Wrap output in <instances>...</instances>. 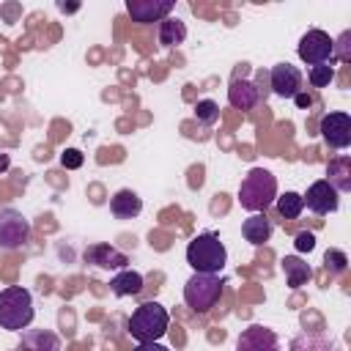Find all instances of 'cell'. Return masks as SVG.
<instances>
[{
  "label": "cell",
  "instance_id": "25",
  "mask_svg": "<svg viewBox=\"0 0 351 351\" xmlns=\"http://www.w3.org/2000/svg\"><path fill=\"white\" fill-rule=\"evenodd\" d=\"M324 266H326V271H332V274H343V271L348 269V255H346L343 250H326Z\"/></svg>",
  "mask_w": 351,
  "mask_h": 351
},
{
  "label": "cell",
  "instance_id": "13",
  "mask_svg": "<svg viewBox=\"0 0 351 351\" xmlns=\"http://www.w3.org/2000/svg\"><path fill=\"white\" fill-rule=\"evenodd\" d=\"M228 101H230V107L247 112L261 101V88L244 77H233V82L228 88Z\"/></svg>",
  "mask_w": 351,
  "mask_h": 351
},
{
  "label": "cell",
  "instance_id": "5",
  "mask_svg": "<svg viewBox=\"0 0 351 351\" xmlns=\"http://www.w3.org/2000/svg\"><path fill=\"white\" fill-rule=\"evenodd\" d=\"M222 296L219 274H200L195 271L184 285V302L192 313H208Z\"/></svg>",
  "mask_w": 351,
  "mask_h": 351
},
{
  "label": "cell",
  "instance_id": "6",
  "mask_svg": "<svg viewBox=\"0 0 351 351\" xmlns=\"http://www.w3.org/2000/svg\"><path fill=\"white\" fill-rule=\"evenodd\" d=\"M30 239V219L16 208L0 211V250H19Z\"/></svg>",
  "mask_w": 351,
  "mask_h": 351
},
{
  "label": "cell",
  "instance_id": "12",
  "mask_svg": "<svg viewBox=\"0 0 351 351\" xmlns=\"http://www.w3.org/2000/svg\"><path fill=\"white\" fill-rule=\"evenodd\" d=\"M236 351H280V337L271 329L252 324L239 335Z\"/></svg>",
  "mask_w": 351,
  "mask_h": 351
},
{
  "label": "cell",
  "instance_id": "29",
  "mask_svg": "<svg viewBox=\"0 0 351 351\" xmlns=\"http://www.w3.org/2000/svg\"><path fill=\"white\" fill-rule=\"evenodd\" d=\"M293 247H296V252H310V250L315 247V233H313V230H302V233H296Z\"/></svg>",
  "mask_w": 351,
  "mask_h": 351
},
{
  "label": "cell",
  "instance_id": "20",
  "mask_svg": "<svg viewBox=\"0 0 351 351\" xmlns=\"http://www.w3.org/2000/svg\"><path fill=\"white\" fill-rule=\"evenodd\" d=\"M241 233H244V239H247L250 244L258 247V244L269 241V236H271V222L266 219V214H252V217L244 219Z\"/></svg>",
  "mask_w": 351,
  "mask_h": 351
},
{
  "label": "cell",
  "instance_id": "17",
  "mask_svg": "<svg viewBox=\"0 0 351 351\" xmlns=\"http://www.w3.org/2000/svg\"><path fill=\"white\" fill-rule=\"evenodd\" d=\"M280 266H282L285 280H288L291 288H302V285H307V280L313 277L310 263H304L299 255H285V258L280 261Z\"/></svg>",
  "mask_w": 351,
  "mask_h": 351
},
{
  "label": "cell",
  "instance_id": "15",
  "mask_svg": "<svg viewBox=\"0 0 351 351\" xmlns=\"http://www.w3.org/2000/svg\"><path fill=\"white\" fill-rule=\"evenodd\" d=\"M19 351H60V337L52 329H22Z\"/></svg>",
  "mask_w": 351,
  "mask_h": 351
},
{
  "label": "cell",
  "instance_id": "24",
  "mask_svg": "<svg viewBox=\"0 0 351 351\" xmlns=\"http://www.w3.org/2000/svg\"><path fill=\"white\" fill-rule=\"evenodd\" d=\"M195 115H197L200 123L211 126V123H217V118H219V104L211 101V99H200L197 107H195Z\"/></svg>",
  "mask_w": 351,
  "mask_h": 351
},
{
  "label": "cell",
  "instance_id": "7",
  "mask_svg": "<svg viewBox=\"0 0 351 351\" xmlns=\"http://www.w3.org/2000/svg\"><path fill=\"white\" fill-rule=\"evenodd\" d=\"M332 44H335V38H329V33L313 27V30H307V33L299 38L296 52H299V58H302L307 66L335 63V60H332Z\"/></svg>",
  "mask_w": 351,
  "mask_h": 351
},
{
  "label": "cell",
  "instance_id": "32",
  "mask_svg": "<svg viewBox=\"0 0 351 351\" xmlns=\"http://www.w3.org/2000/svg\"><path fill=\"white\" fill-rule=\"evenodd\" d=\"M11 167V156L8 154H0V173H5Z\"/></svg>",
  "mask_w": 351,
  "mask_h": 351
},
{
  "label": "cell",
  "instance_id": "2",
  "mask_svg": "<svg viewBox=\"0 0 351 351\" xmlns=\"http://www.w3.org/2000/svg\"><path fill=\"white\" fill-rule=\"evenodd\" d=\"M36 310H33V293L22 285H8L0 291V329L22 332L30 326Z\"/></svg>",
  "mask_w": 351,
  "mask_h": 351
},
{
  "label": "cell",
  "instance_id": "30",
  "mask_svg": "<svg viewBox=\"0 0 351 351\" xmlns=\"http://www.w3.org/2000/svg\"><path fill=\"white\" fill-rule=\"evenodd\" d=\"M293 101H296V104H299V107L304 110V107H310V104H313V96H310V93H302V90H299V93L293 96Z\"/></svg>",
  "mask_w": 351,
  "mask_h": 351
},
{
  "label": "cell",
  "instance_id": "11",
  "mask_svg": "<svg viewBox=\"0 0 351 351\" xmlns=\"http://www.w3.org/2000/svg\"><path fill=\"white\" fill-rule=\"evenodd\" d=\"M269 85L277 96L282 99H293L299 90H302V71L291 63H277L271 71H269Z\"/></svg>",
  "mask_w": 351,
  "mask_h": 351
},
{
  "label": "cell",
  "instance_id": "33",
  "mask_svg": "<svg viewBox=\"0 0 351 351\" xmlns=\"http://www.w3.org/2000/svg\"><path fill=\"white\" fill-rule=\"evenodd\" d=\"M58 8H60V11H77L80 5H77V3H71V5H66V3H58Z\"/></svg>",
  "mask_w": 351,
  "mask_h": 351
},
{
  "label": "cell",
  "instance_id": "1",
  "mask_svg": "<svg viewBox=\"0 0 351 351\" xmlns=\"http://www.w3.org/2000/svg\"><path fill=\"white\" fill-rule=\"evenodd\" d=\"M274 197H277V178L263 167H252L239 184V203L250 214H266Z\"/></svg>",
  "mask_w": 351,
  "mask_h": 351
},
{
  "label": "cell",
  "instance_id": "18",
  "mask_svg": "<svg viewBox=\"0 0 351 351\" xmlns=\"http://www.w3.org/2000/svg\"><path fill=\"white\" fill-rule=\"evenodd\" d=\"M110 291L115 296H134L143 291V274L132 271V269H121L112 280H110Z\"/></svg>",
  "mask_w": 351,
  "mask_h": 351
},
{
  "label": "cell",
  "instance_id": "16",
  "mask_svg": "<svg viewBox=\"0 0 351 351\" xmlns=\"http://www.w3.org/2000/svg\"><path fill=\"white\" fill-rule=\"evenodd\" d=\"M110 211L118 217V219H134L140 211H143V200L137 192L132 189H118L112 197H110Z\"/></svg>",
  "mask_w": 351,
  "mask_h": 351
},
{
  "label": "cell",
  "instance_id": "27",
  "mask_svg": "<svg viewBox=\"0 0 351 351\" xmlns=\"http://www.w3.org/2000/svg\"><path fill=\"white\" fill-rule=\"evenodd\" d=\"M348 41H351V30H346V33L332 44V60H351V47H348Z\"/></svg>",
  "mask_w": 351,
  "mask_h": 351
},
{
  "label": "cell",
  "instance_id": "23",
  "mask_svg": "<svg viewBox=\"0 0 351 351\" xmlns=\"http://www.w3.org/2000/svg\"><path fill=\"white\" fill-rule=\"evenodd\" d=\"M307 80H310V85H313V88H326V85L335 80V66H332V63H318V66H310Z\"/></svg>",
  "mask_w": 351,
  "mask_h": 351
},
{
  "label": "cell",
  "instance_id": "21",
  "mask_svg": "<svg viewBox=\"0 0 351 351\" xmlns=\"http://www.w3.org/2000/svg\"><path fill=\"white\" fill-rule=\"evenodd\" d=\"M186 38V25L178 16H165L159 22V44L162 47H178Z\"/></svg>",
  "mask_w": 351,
  "mask_h": 351
},
{
  "label": "cell",
  "instance_id": "22",
  "mask_svg": "<svg viewBox=\"0 0 351 351\" xmlns=\"http://www.w3.org/2000/svg\"><path fill=\"white\" fill-rule=\"evenodd\" d=\"M274 203H277V214H280L282 219H296V217L302 214V208H304L299 192H285V195L274 197Z\"/></svg>",
  "mask_w": 351,
  "mask_h": 351
},
{
  "label": "cell",
  "instance_id": "10",
  "mask_svg": "<svg viewBox=\"0 0 351 351\" xmlns=\"http://www.w3.org/2000/svg\"><path fill=\"white\" fill-rule=\"evenodd\" d=\"M170 11H173V0H126V14L137 25L162 22L165 16H170Z\"/></svg>",
  "mask_w": 351,
  "mask_h": 351
},
{
  "label": "cell",
  "instance_id": "28",
  "mask_svg": "<svg viewBox=\"0 0 351 351\" xmlns=\"http://www.w3.org/2000/svg\"><path fill=\"white\" fill-rule=\"evenodd\" d=\"M82 151H77V148H66L63 154H60V165L66 167V170H77L80 165H82Z\"/></svg>",
  "mask_w": 351,
  "mask_h": 351
},
{
  "label": "cell",
  "instance_id": "26",
  "mask_svg": "<svg viewBox=\"0 0 351 351\" xmlns=\"http://www.w3.org/2000/svg\"><path fill=\"white\" fill-rule=\"evenodd\" d=\"M293 351H332V346L324 337H307V335H302V337L293 340Z\"/></svg>",
  "mask_w": 351,
  "mask_h": 351
},
{
  "label": "cell",
  "instance_id": "3",
  "mask_svg": "<svg viewBox=\"0 0 351 351\" xmlns=\"http://www.w3.org/2000/svg\"><path fill=\"white\" fill-rule=\"evenodd\" d=\"M167 326H170V315L159 302H143L126 321V332L137 343H156L159 337H165Z\"/></svg>",
  "mask_w": 351,
  "mask_h": 351
},
{
  "label": "cell",
  "instance_id": "8",
  "mask_svg": "<svg viewBox=\"0 0 351 351\" xmlns=\"http://www.w3.org/2000/svg\"><path fill=\"white\" fill-rule=\"evenodd\" d=\"M302 203H304L313 214H332V211H337V206H340V192H337L326 178H321V181H313V184L307 186V192L302 195Z\"/></svg>",
  "mask_w": 351,
  "mask_h": 351
},
{
  "label": "cell",
  "instance_id": "19",
  "mask_svg": "<svg viewBox=\"0 0 351 351\" xmlns=\"http://www.w3.org/2000/svg\"><path fill=\"white\" fill-rule=\"evenodd\" d=\"M326 181H329L337 192H348V189H351V159H348V156L332 159L329 167H326Z\"/></svg>",
  "mask_w": 351,
  "mask_h": 351
},
{
  "label": "cell",
  "instance_id": "14",
  "mask_svg": "<svg viewBox=\"0 0 351 351\" xmlns=\"http://www.w3.org/2000/svg\"><path fill=\"white\" fill-rule=\"evenodd\" d=\"M82 258H85V263L99 266V269H110V271H115V269H126V263H129V258H126L121 250L110 247V244H93V247L85 250Z\"/></svg>",
  "mask_w": 351,
  "mask_h": 351
},
{
  "label": "cell",
  "instance_id": "9",
  "mask_svg": "<svg viewBox=\"0 0 351 351\" xmlns=\"http://www.w3.org/2000/svg\"><path fill=\"white\" fill-rule=\"evenodd\" d=\"M321 137L332 148H348L351 145V115L348 112H326L318 123Z\"/></svg>",
  "mask_w": 351,
  "mask_h": 351
},
{
  "label": "cell",
  "instance_id": "31",
  "mask_svg": "<svg viewBox=\"0 0 351 351\" xmlns=\"http://www.w3.org/2000/svg\"><path fill=\"white\" fill-rule=\"evenodd\" d=\"M134 351H170V348H165V346H159V343H137Z\"/></svg>",
  "mask_w": 351,
  "mask_h": 351
},
{
  "label": "cell",
  "instance_id": "4",
  "mask_svg": "<svg viewBox=\"0 0 351 351\" xmlns=\"http://www.w3.org/2000/svg\"><path fill=\"white\" fill-rule=\"evenodd\" d=\"M186 263L200 274H219L228 263V250L214 233H200L186 244Z\"/></svg>",
  "mask_w": 351,
  "mask_h": 351
}]
</instances>
